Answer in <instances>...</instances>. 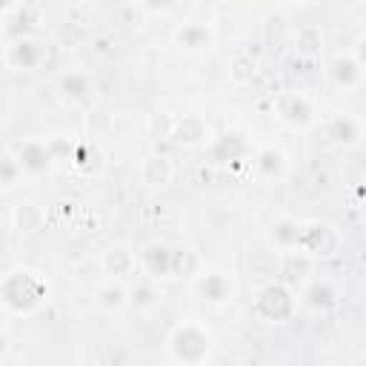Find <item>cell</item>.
Returning <instances> with one entry per match:
<instances>
[{"mask_svg":"<svg viewBox=\"0 0 366 366\" xmlns=\"http://www.w3.org/2000/svg\"><path fill=\"white\" fill-rule=\"evenodd\" d=\"M169 349L177 360L183 363H194L200 357L209 355V335L197 326V323H183L172 337H169Z\"/></svg>","mask_w":366,"mask_h":366,"instance_id":"1","label":"cell"},{"mask_svg":"<svg viewBox=\"0 0 366 366\" xmlns=\"http://www.w3.org/2000/svg\"><path fill=\"white\" fill-rule=\"evenodd\" d=\"M332 137L337 143H352L357 137V129H355V123L349 117H335L332 120Z\"/></svg>","mask_w":366,"mask_h":366,"instance_id":"7","label":"cell"},{"mask_svg":"<svg viewBox=\"0 0 366 366\" xmlns=\"http://www.w3.org/2000/svg\"><path fill=\"white\" fill-rule=\"evenodd\" d=\"M146 9H152V11H157V9H166L169 6V0H140Z\"/></svg>","mask_w":366,"mask_h":366,"instance_id":"11","label":"cell"},{"mask_svg":"<svg viewBox=\"0 0 366 366\" xmlns=\"http://www.w3.org/2000/svg\"><path fill=\"white\" fill-rule=\"evenodd\" d=\"M357 63L366 69V37H363V40H357Z\"/></svg>","mask_w":366,"mask_h":366,"instance_id":"12","label":"cell"},{"mask_svg":"<svg viewBox=\"0 0 366 366\" xmlns=\"http://www.w3.org/2000/svg\"><path fill=\"white\" fill-rule=\"evenodd\" d=\"M146 166L154 169V174H149V169H143V180L149 186H163L172 177V169H169V160L166 157H146Z\"/></svg>","mask_w":366,"mask_h":366,"instance_id":"5","label":"cell"},{"mask_svg":"<svg viewBox=\"0 0 366 366\" xmlns=\"http://www.w3.org/2000/svg\"><path fill=\"white\" fill-rule=\"evenodd\" d=\"M100 295H103V303H106V306H114V309H120V306L126 303V292H123L120 286H109V289H103Z\"/></svg>","mask_w":366,"mask_h":366,"instance_id":"10","label":"cell"},{"mask_svg":"<svg viewBox=\"0 0 366 366\" xmlns=\"http://www.w3.org/2000/svg\"><path fill=\"white\" fill-rule=\"evenodd\" d=\"M31 214H40V212L34 209V203H20V206L14 209V226H17V232H34V229H37L40 217L31 220Z\"/></svg>","mask_w":366,"mask_h":366,"instance_id":"6","label":"cell"},{"mask_svg":"<svg viewBox=\"0 0 366 366\" xmlns=\"http://www.w3.org/2000/svg\"><path fill=\"white\" fill-rule=\"evenodd\" d=\"M17 160H20L23 172H29V174H40L43 169H49V163H51V154H49V149H46L43 143H37V140H29V143H23V146H20V152H17Z\"/></svg>","mask_w":366,"mask_h":366,"instance_id":"2","label":"cell"},{"mask_svg":"<svg viewBox=\"0 0 366 366\" xmlns=\"http://www.w3.org/2000/svg\"><path fill=\"white\" fill-rule=\"evenodd\" d=\"M360 71H363V66H360L357 60H352V57H335V63H332V77H335L340 86L357 83V80H360Z\"/></svg>","mask_w":366,"mask_h":366,"instance_id":"4","label":"cell"},{"mask_svg":"<svg viewBox=\"0 0 366 366\" xmlns=\"http://www.w3.org/2000/svg\"><path fill=\"white\" fill-rule=\"evenodd\" d=\"M63 89H66V94H83L86 89H89V80H86V74H77V71H71V74H66L63 77V83H60Z\"/></svg>","mask_w":366,"mask_h":366,"instance_id":"9","label":"cell"},{"mask_svg":"<svg viewBox=\"0 0 366 366\" xmlns=\"http://www.w3.org/2000/svg\"><path fill=\"white\" fill-rule=\"evenodd\" d=\"M180 43H183L186 49H203V46L209 43V34H206V29H200V26H189V29L180 31Z\"/></svg>","mask_w":366,"mask_h":366,"instance_id":"8","label":"cell"},{"mask_svg":"<svg viewBox=\"0 0 366 366\" xmlns=\"http://www.w3.org/2000/svg\"><path fill=\"white\" fill-rule=\"evenodd\" d=\"M197 289H200V295L206 297V300H212V303H223V300H229L232 297V283H229V277L226 274H203L200 277V283H197Z\"/></svg>","mask_w":366,"mask_h":366,"instance_id":"3","label":"cell"}]
</instances>
